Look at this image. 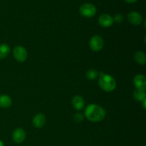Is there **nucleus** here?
Segmentation results:
<instances>
[{
  "label": "nucleus",
  "instance_id": "f257e3e1",
  "mask_svg": "<svg viewBox=\"0 0 146 146\" xmlns=\"http://www.w3.org/2000/svg\"><path fill=\"white\" fill-rule=\"evenodd\" d=\"M85 116L91 122H100L106 117V111L104 108L97 104H91L85 109Z\"/></svg>",
  "mask_w": 146,
  "mask_h": 146
},
{
  "label": "nucleus",
  "instance_id": "f03ea898",
  "mask_svg": "<svg viewBox=\"0 0 146 146\" xmlns=\"http://www.w3.org/2000/svg\"><path fill=\"white\" fill-rule=\"evenodd\" d=\"M98 76H99L98 84L101 89L106 92H111L115 89L116 87V81L112 76L104 74L103 72L99 73Z\"/></svg>",
  "mask_w": 146,
  "mask_h": 146
},
{
  "label": "nucleus",
  "instance_id": "7ed1b4c3",
  "mask_svg": "<svg viewBox=\"0 0 146 146\" xmlns=\"http://www.w3.org/2000/svg\"><path fill=\"white\" fill-rule=\"evenodd\" d=\"M79 12L82 17L91 18L96 14V8L94 4L86 3V4H84L81 6L79 9Z\"/></svg>",
  "mask_w": 146,
  "mask_h": 146
},
{
  "label": "nucleus",
  "instance_id": "20e7f679",
  "mask_svg": "<svg viewBox=\"0 0 146 146\" xmlns=\"http://www.w3.org/2000/svg\"><path fill=\"white\" fill-rule=\"evenodd\" d=\"M13 56L19 62H24L28 57V53L26 48L21 46H17L13 50Z\"/></svg>",
  "mask_w": 146,
  "mask_h": 146
},
{
  "label": "nucleus",
  "instance_id": "39448f33",
  "mask_svg": "<svg viewBox=\"0 0 146 146\" xmlns=\"http://www.w3.org/2000/svg\"><path fill=\"white\" fill-rule=\"evenodd\" d=\"M104 44V40H103L102 37L98 35H96L90 39L89 46L92 51L97 52L102 49Z\"/></svg>",
  "mask_w": 146,
  "mask_h": 146
},
{
  "label": "nucleus",
  "instance_id": "423d86ee",
  "mask_svg": "<svg viewBox=\"0 0 146 146\" xmlns=\"http://www.w3.org/2000/svg\"><path fill=\"white\" fill-rule=\"evenodd\" d=\"M133 84L136 89L145 91L146 88V78L145 76L138 74L133 78Z\"/></svg>",
  "mask_w": 146,
  "mask_h": 146
},
{
  "label": "nucleus",
  "instance_id": "0eeeda50",
  "mask_svg": "<svg viewBox=\"0 0 146 146\" xmlns=\"http://www.w3.org/2000/svg\"><path fill=\"white\" fill-rule=\"evenodd\" d=\"M98 24L100 26L104 27V28H108L111 27L113 24V19L111 16L109 14H104L101 15L98 18Z\"/></svg>",
  "mask_w": 146,
  "mask_h": 146
},
{
  "label": "nucleus",
  "instance_id": "6e6552de",
  "mask_svg": "<svg viewBox=\"0 0 146 146\" xmlns=\"http://www.w3.org/2000/svg\"><path fill=\"white\" fill-rule=\"evenodd\" d=\"M26 138V133L21 128L14 130L12 134V139L16 143H21Z\"/></svg>",
  "mask_w": 146,
  "mask_h": 146
},
{
  "label": "nucleus",
  "instance_id": "1a4fd4ad",
  "mask_svg": "<svg viewBox=\"0 0 146 146\" xmlns=\"http://www.w3.org/2000/svg\"><path fill=\"white\" fill-rule=\"evenodd\" d=\"M128 20L133 25L138 26L142 23L143 18L141 14L137 11H131L128 15Z\"/></svg>",
  "mask_w": 146,
  "mask_h": 146
},
{
  "label": "nucleus",
  "instance_id": "9d476101",
  "mask_svg": "<svg viewBox=\"0 0 146 146\" xmlns=\"http://www.w3.org/2000/svg\"><path fill=\"white\" fill-rule=\"evenodd\" d=\"M33 125L35 128H41L42 127H44V125H45L46 123V117L41 113H37L35 116L34 117L32 120Z\"/></svg>",
  "mask_w": 146,
  "mask_h": 146
},
{
  "label": "nucleus",
  "instance_id": "9b49d317",
  "mask_svg": "<svg viewBox=\"0 0 146 146\" xmlns=\"http://www.w3.org/2000/svg\"><path fill=\"white\" fill-rule=\"evenodd\" d=\"M71 104L76 110L81 111L84 108V105H85V101L81 96L76 95L74 96V98L71 100Z\"/></svg>",
  "mask_w": 146,
  "mask_h": 146
},
{
  "label": "nucleus",
  "instance_id": "f8f14e48",
  "mask_svg": "<svg viewBox=\"0 0 146 146\" xmlns=\"http://www.w3.org/2000/svg\"><path fill=\"white\" fill-rule=\"evenodd\" d=\"M11 104H12L11 98L8 95L0 96V108H7L11 106Z\"/></svg>",
  "mask_w": 146,
  "mask_h": 146
},
{
  "label": "nucleus",
  "instance_id": "ddd939ff",
  "mask_svg": "<svg viewBox=\"0 0 146 146\" xmlns=\"http://www.w3.org/2000/svg\"><path fill=\"white\" fill-rule=\"evenodd\" d=\"M135 61L140 65H144L146 63V56L145 53L141 51H137L134 54Z\"/></svg>",
  "mask_w": 146,
  "mask_h": 146
},
{
  "label": "nucleus",
  "instance_id": "4468645a",
  "mask_svg": "<svg viewBox=\"0 0 146 146\" xmlns=\"http://www.w3.org/2000/svg\"><path fill=\"white\" fill-rule=\"evenodd\" d=\"M10 47L7 44H0V59L5 58L9 54Z\"/></svg>",
  "mask_w": 146,
  "mask_h": 146
},
{
  "label": "nucleus",
  "instance_id": "2eb2a0df",
  "mask_svg": "<svg viewBox=\"0 0 146 146\" xmlns=\"http://www.w3.org/2000/svg\"><path fill=\"white\" fill-rule=\"evenodd\" d=\"M133 98L136 100L137 101H140L142 102L144 99L146 98V94L145 91H142V90L135 89L133 91Z\"/></svg>",
  "mask_w": 146,
  "mask_h": 146
},
{
  "label": "nucleus",
  "instance_id": "dca6fc26",
  "mask_svg": "<svg viewBox=\"0 0 146 146\" xmlns=\"http://www.w3.org/2000/svg\"><path fill=\"white\" fill-rule=\"evenodd\" d=\"M98 75H99V73L98 72V71L96 69H90L86 74V78L88 80H95L96 78H98Z\"/></svg>",
  "mask_w": 146,
  "mask_h": 146
},
{
  "label": "nucleus",
  "instance_id": "f3484780",
  "mask_svg": "<svg viewBox=\"0 0 146 146\" xmlns=\"http://www.w3.org/2000/svg\"><path fill=\"white\" fill-rule=\"evenodd\" d=\"M74 119L76 122H78V123L81 122V121L84 120V115H83L81 113H76L75 114V115H74Z\"/></svg>",
  "mask_w": 146,
  "mask_h": 146
},
{
  "label": "nucleus",
  "instance_id": "a211bd4d",
  "mask_svg": "<svg viewBox=\"0 0 146 146\" xmlns=\"http://www.w3.org/2000/svg\"><path fill=\"white\" fill-rule=\"evenodd\" d=\"M113 21H115L117 23H121L123 21V17L121 14H116V15L114 17V18H113Z\"/></svg>",
  "mask_w": 146,
  "mask_h": 146
},
{
  "label": "nucleus",
  "instance_id": "6ab92c4d",
  "mask_svg": "<svg viewBox=\"0 0 146 146\" xmlns=\"http://www.w3.org/2000/svg\"><path fill=\"white\" fill-rule=\"evenodd\" d=\"M143 103V108L144 110L146 109V106H145V104H146V98L145 99H144L143 101H142Z\"/></svg>",
  "mask_w": 146,
  "mask_h": 146
},
{
  "label": "nucleus",
  "instance_id": "aec40b11",
  "mask_svg": "<svg viewBox=\"0 0 146 146\" xmlns=\"http://www.w3.org/2000/svg\"><path fill=\"white\" fill-rule=\"evenodd\" d=\"M126 2L130 3V4H133V3H135L137 0H125Z\"/></svg>",
  "mask_w": 146,
  "mask_h": 146
},
{
  "label": "nucleus",
  "instance_id": "412c9836",
  "mask_svg": "<svg viewBox=\"0 0 146 146\" xmlns=\"http://www.w3.org/2000/svg\"><path fill=\"white\" fill-rule=\"evenodd\" d=\"M0 146H4V143H3V141H1V140H0Z\"/></svg>",
  "mask_w": 146,
  "mask_h": 146
},
{
  "label": "nucleus",
  "instance_id": "4be33fe9",
  "mask_svg": "<svg viewBox=\"0 0 146 146\" xmlns=\"http://www.w3.org/2000/svg\"><path fill=\"white\" fill-rule=\"evenodd\" d=\"M143 146H145V145H143Z\"/></svg>",
  "mask_w": 146,
  "mask_h": 146
}]
</instances>
